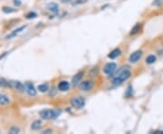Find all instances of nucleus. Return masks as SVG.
<instances>
[{
	"instance_id": "1",
	"label": "nucleus",
	"mask_w": 163,
	"mask_h": 134,
	"mask_svg": "<svg viewBox=\"0 0 163 134\" xmlns=\"http://www.w3.org/2000/svg\"><path fill=\"white\" fill-rule=\"evenodd\" d=\"M128 67H125V69H121L119 71V73H117L116 76L114 77L113 82L114 85H120L121 83L125 81L128 80L131 77V72L127 69Z\"/></svg>"
},
{
	"instance_id": "2",
	"label": "nucleus",
	"mask_w": 163,
	"mask_h": 134,
	"mask_svg": "<svg viewBox=\"0 0 163 134\" xmlns=\"http://www.w3.org/2000/svg\"><path fill=\"white\" fill-rule=\"evenodd\" d=\"M40 117L43 120H56L61 114L60 110H43L40 111Z\"/></svg>"
},
{
	"instance_id": "3",
	"label": "nucleus",
	"mask_w": 163,
	"mask_h": 134,
	"mask_svg": "<svg viewBox=\"0 0 163 134\" xmlns=\"http://www.w3.org/2000/svg\"><path fill=\"white\" fill-rule=\"evenodd\" d=\"M71 104L72 107H75L76 109H81L84 106L85 104V100L83 97L81 96H76L75 98H72L71 100Z\"/></svg>"
},
{
	"instance_id": "4",
	"label": "nucleus",
	"mask_w": 163,
	"mask_h": 134,
	"mask_svg": "<svg viewBox=\"0 0 163 134\" xmlns=\"http://www.w3.org/2000/svg\"><path fill=\"white\" fill-rule=\"evenodd\" d=\"M117 69V65L116 63H107L105 66H104V68H103V72L108 74V75H112Z\"/></svg>"
},
{
	"instance_id": "5",
	"label": "nucleus",
	"mask_w": 163,
	"mask_h": 134,
	"mask_svg": "<svg viewBox=\"0 0 163 134\" xmlns=\"http://www.w3.org/2000/svg\"><path fill=\"white\" fill-rule=\"evenodd\" d=\"M79 87H80V89L82 91L88 92V91L93 89V87H94V82L92 81H84V82H83L80 83Z\"/></svg>"
},
{
	"instance_id": "6",
	"label": "nucleus",
	"mask_w": 163,
	"mask_h": 134,
	"mask_svg": "<svg viewBox=\"0 0 163 134\" xmlns=\"http://www.w3.org/2000/svg\"><path fill=\"white\" fill-rule=\"evenodd\" d=\"M25 88H26V92L30 95V96H35L36 95V90L34 86L33 83L27 82L25 83Z\"/></svg>"
},
{
	"instance_id": "7",
	"label": "nucleus",
	"mask_w": 163,
	"mask_h": 134,
	"mask_svg": "<svg viewBox=\"0 0 163 134\" xmlns=\"http://www.w3.org/2000/svg\"><path fill=\"white\" fill-rule=\"evenodd\" d=\"M9 84L14 87L15 89H16L17 91H19L21 92H24L26 91V88H25V85L22 84V83L20 82H18V81H12L9 82Z\"/></svg>"
},
{
	"instance_id": "8",
	"label": "nucleus",
	"mask_w": 163,
	"mask_h": 134,
	"mask_svg": "<svg viewBox=\"0 0 163 134\" xmlns=\"http://www.w3.org/2000/svg\"><path fill=\"white\" fill-rule=\"evenodd\" d=\"M141 55H142L141 51L138 50V51H136V52H134V53H132V54L131 55L129 61H130L131 63H136V62H138V61L140 60V58L141 57Z\"/></svg>"
},
{
	"instance_id": "9",
	"label": "nucleus",
	"mask_w": 163,
	"mask_h": 134,
	"mask_svg": "<svg viewBox=\"0 0 163 134\" xmlns=\"http://www.w3.org/2000/svg\"><path fill=\"white\" fill-rule=\"evenodd\" d=\"M26 27V25H24V26H20V27H18L17 29H15V30H14L13 32H11L9 35L6 37V39H11V38H14V37H15L18 34H20L22 31H24V29Z\"/></svg>"
},
{
	"instance_id": "10",
	"label": "nucleus",
	"mask_w": 163,
	"mask_h": 134,
	"mask_svg": "<svg viewBox=\"0 0 163 134\" xmlns=\"http://www.w3.org/2000/svg\"><path fill=\"white\" fill-rule=\"evenodd\" d=\"M70 88V83L66 81H62L58 83V89L61 92H66Z\"/></svg>"
},
{
	"instance_id": "11",
	"label": "nucleus",
	"mask_w": 163,
	"mask_h": 134,
	"mask_svg": "<svg viewBox=\"0 0 163 134\" xmlns=\"http://www.w3.org/2000/svg\"><path fill=\"white\" fill-rule=\"evenodd\" d=\"M82 77H83V73H79L76 75H75L74 77H72V84L74 86L78 85L80 83V82H81V80H82Z\"/></svg>"
},
{
	"instance_id": "12",
	"label": "nucleus",
	"mask_w": 163,
	"mask_h": 134,
	"mask_svg": "<svg viewBox=\"0 0 163 134\" xmlns=\"http://www.w3.org/2000/svg\"><path fill=\"white\" fill-rule=\"evenodd\" d=\"M9 103H10L9 98L5 94L0 93V105H8Z\"/></svg>"
},
{
	"instance_id": "13",
	"label": "nucleus",
	"mask_w": 163,
	"mask_h": 134,
	"mask_svg": "<svg viewBox=\"0 0 163 134\" xmlns=\"http://www.w3.org/2000/svg\"><path fill=\"white\" fill-rule=\"evenodd\" d=\"M121 55V50L119 48H116L114 50H113V51L108 55V57L111 58V59H115L116 57H118L119 55Z\"/></svg>"
},
{
	"instance_id": "14",
	"label": "nucleus",
	"mask_w": 163,
	"mask_h": 134,
	"mask_svg": "<svg viewBox=\"0 0 163 134\" xmlns=\"http://www.w3.org/2000/svg\"><path fill=\"white\" fill-rule=\"evenodd\" d=\"M47 8H48V10H50L53 13H57L58 12V9H59V7L56 3H52V4H49L47 6Z\"/></svg>"
},
{
	"instance_id": "15",
	"label": "nucleus",
	"mask_w": 163,
	"mask_h": 134,
	"mask_svg": "<svg viewBox=\"0 0 163 134\" xmlns=\"http://www.w3.org/2000/svg\"><path fill=\"white\" fill-rule=\"evenodd\" d=\"M37 89H38V91L41 92H46L49 90V85L47 84V83H43V84L38 85Z\"/></svg>"
},
{
	"instance_id": "16",
	"label": "nucleus",
	"mask_w": 163,
	"mask_h": 134,
	"mask_svg": "<svg viewBox=\"0 0 163 134\" xmlns=\"http://www.w3.org/2000/svg\"><path fill=\"white\" fill-rule=\"evenodd\" d=\"M41 127H42V122H41V121H35V122H34L32 123V129H33L34 130H37L41 129Z\"/></svg>"
},
{
	"instance_id": "17",
	"label": "nucleus",
	"mask_w": 163,
	"mask_h": 134,
	"mask_svg": "<svg viewBox=\"0 0 163 134\" xmlns=\"http://www.w3.org/2000/svg\"><path fill=\"white\" fill-rule=\"evenodd\" d=\"M155 61H156V56H155V55H149V56L146 58V63H147L148 64L154 63H155Z\"/></svg>"
},
{
	"instance_id": "18",
	"label": "nucleus",
	"mask_w": 163,
	"mask_h": 134,
	"mask_svg": "<svg viewBox=\"0 0 163 134\" xmlns=\"http://www.w3.org/2000/svg\"><path fill=\"white\" fill-rule=\"evenodd\" d=\"M140 24H136L134 25V27H132V29L131 30V35H135V34H137L139 31H140Z\"/></svg>"
},
{
	"instance_id": "19",
	"label": "nucleus",
	"mask_w": 163,
	"mask_h": 134,
	"mask_svg": "<svg viewBox=\"0 0 163 134\" xmlns=\"http://www.w3.org/2000/svg\"><path fill=\"white\" fill-rule=\"evenodd\" d=\"M2 10H3L4 13H7V14L15 13V12L16 11L15 9H14V8H12V7H4L2 8Z\"/></svg>"
},
{
	"instance_id": "20",
	"label": "nucleus",
	"mask_w": 163,
	"mask_h": 134,
	"mask_svg": "<svg viewBox=\"0 0 163 134\" xmlns=\"http://www.w3.org/2000/svg\"><path fill=\"white\" fill-rule=\"evenodd\" d=\"M19 131H20L19 128H17L16 126H13L9 130V133L10 134H16V133H19Z\"/></svg>"
},
{
	"instance_id": "21",
	"label": "nucleus",
	"mask_w": 163,
	"mask_h": 134,
	"mask_svg": "<svg viewBox=\"0 0 163 134\" xmlns=\"http://www.w3.org/2000/svg\"><path fill=\"white\" fill-rule=\"evenodd\" d=\"M8 85H10L8 82H7L5 79H0V86L6 87V86H8Z\"/></svg>"
},
{
	"instance_id": "22",
	"label": "nucleus",
	"mask_w": 163,
	"mask_h": 134,
	"mask_svg": "<svg viewBox=\"0 0 163 134\" xmlns=\"http://www.w3.org/2000/svg\"><path fill=\"white\" fill-rule=\"evenodd\" d=\"M36 15L35 13H34V12H30V13H28L27 15H26V18H34V17H36Z\"/></svg>"
},
{
	"instance_id": "23",
	"label": "nucleus",
	"mask_w": 163,
	"mask_h": 134,
	"mask_svg": "<svg viewBox=\"0 0 163 134\" xmlns=\"http://www.w3.org/2000/svg\"><path fill=\"white\" fill-rule=\"evenodd\" d=\"M87 2V0H76L75 5H80V4H84Z\"/></svg>"
},
{
	"instance_id": "24",
	"label": "nucleus",
	"mask_w": 163,
	"mask_h": 134,
	"mask_svg": "<svg viewBox=\"0 0 163 134\" xmlns=\"http://www.w3.org/2000/svg\"><path fill=\"white\" fill-rule=\"evenodd\" d=\"M42 133H53V131L51 130H44Z\"/></svg>"
},
{
	"instance_id": "25",
	"label": "nucleus",
	"mask_w": 163,
	"mask_h": 134,
	"mask_svg": "<svg viewBox=\"0 0 163 134\" xmlns=\"http://www.w3.org/2000/svg\"><path fill=\"white\" fill-rule=\"evenodd\" d=\"M155 133L156 134H163V130H156Z\"/></svg>"
},
{
	"instance_id": "26",
	"label": "nucleus",
	"mask_w": 163,
	"mask_h": 134,
	"mask_svg": "<svg viewBox=\"0 0 163 134\" xmlns=\"http://www.w3.org/2000/svg\"><path fill=\"white\" fill-rule=\"evenodd\" d=\"M15 4L17 5V6H20V5H21V2H20V1H16V0H15Z\"/></svg>"
}]
</instances>
